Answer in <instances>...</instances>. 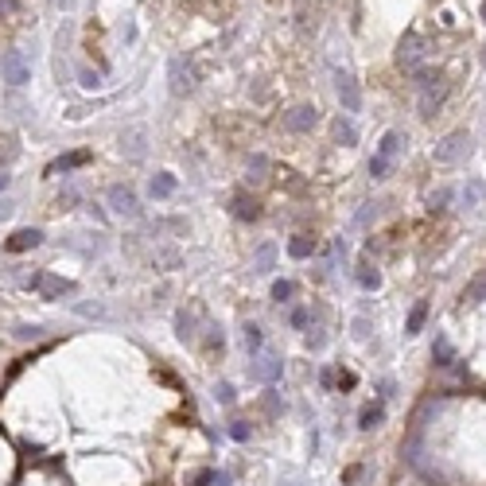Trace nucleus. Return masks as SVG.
<instances>
[{
  "instance_id": "obj_29",
  "label": "nucleus",
  "mask_w": 486,
  "mask_h": 486,
  "mask_svg": "<svg viewBox=\"0 0 486 486\" xmlns=\"http://www.w3.org/2000/svg\"><path fill=\"white\" fill-rule=\"evenodd\" d=\"M447 199H451V191H436V195L428 199V207H432V210H440V207H444Z\"/></svg>"
},
{
  "instance_id": "obj_1",
  "label": "nucleus",
  "mask_w": 486,
  "mask_h": 486,
  "mask_svg": "<svg viewBox=\"0 0 486 486\" xmlns=\"http://www.w3.org/2000/svg\"><path fill=\"white\" fill-rule=\"evenodd\" d=\"M401 144H405V137H401L397 129H389L385 137L377 140V152H374V159H370V175L385 179L389 168H393V159H397V152H401Z\"/></svg>"
},
{
  "instance_id": "obj_33",
  "label": "nucleus",
  "mask_w": 486,
  "mask_h": 486,
  "mask_svg": "<svg viewBox=\"0 0 486 486\" xmlns=\"http://www.w3.org/2000/svg\"><path fill=\"white\" fill-rule=\"evenodd\" d=\"M78 78H82V86H98V74H89V70H82Z\"/></svg>"
},
{
  "instance_id": "obj_28",
  "label": "nucleus",
  "mask_w": 486,
  "mask_h": 486,
  "mask_svg": "<svg viewBox=\"0 0 486 486\" xmlns=\"http://www.w3.org/2000/svg\"><path fill=\"white\" fill-rule=\"evenodd\" d=\"M265 168H268V159H265V156H249V171H257L253 179H261V171H265Z\"/></svg>"
},
{
  "instance_id": "obj_32",
  "label": "nucleus",
  "mask_w": 486,
  "mask_h": 486,
  "mask_svg": "<svg viewBox=\"0 0 486 486\" xmlns=\"http://www.w3.org/2000/svg\"><path fill=\"white\" fill-rule=\"evenodd\" d=\"M229 436L238 440V444H245V440H249V428L245 424H234V428H229Z\"/></svg>"
},
{
  "instance_id": "obj_13",
  "label": "nucleus",
  "mask_w": 486,
  "mask_h": 486,
  "mask_svg": "<svg viewBox=\"0 0 486 486\" xmlns=\"http://www.w3.org/2000/svg\"><path fill=\"white\" fill-rule=\"evenodd\" d=\"M229 210H234V218H241V222H257V218H261V207H257V199H245V195H234Z\"/></svg>"
},
{
  "instance_id": "obj_9",
  "label": "nucleus",
  "mask_w": 486,
  "mask_h": 486,
  "mask_svg": "<svg viewBox=\"0 0 486 486\" xmlns=\"http://www.w3.org/2000/svg\"><path fill=\"white\" fill-rule=\"evenodd\" d=\"M89 159H94V156H89L86 148H82V152H67V156H59L47 168V175H67V171H78V168H86Z\"/></svg>"
},
{
  "instance_id": "obj_7",
  "label": "nucleus",
  "mask_w": 486,
  "mask_h": 486,
  "mask_svg": "<svg viewBox=\"0 0 486 486\" xmlns=\"http://www.w3.org/2000/svg\"><path fill=\"white\" fill-rule=\"evenodd\" d=\"M110 207H113V214H121V218H137L140 214V202L129 187H110Z\"/></svg>"
},
{
  "instance_id": "obj_34",
  "label": "nucleus",
  "mask_w": 486,
  "mask_h": 486,
  "mask_svg": "<svg viewBox=\"0 0 486 486\" xmlns=\"http://www.w3.org/2000/svg\"><path fill=\"white\" fill-rule=\"evenodd\" d=\"M16 8V0H0V16H4V12H12Z\"/></svg>"
},
{
  "instance_id": "obj_18",
  "label": "nucleus",
  "mask_w": 486,
  "mask_h": 486,
  "mask_svg": "<svg viewBox=\"0 0 486 486\" xmlns=\"http://www.w3.org/2000/svg\"><path fill=\"white\" fill-rule=\"evenodd\" d=\"M272 261H277V245H261L257 253H253V272H268Z\"/></svg>"
},
{
  "instance_id": "obj_6",
  "label": "nucleus",
  "mask_w": 486,
  "mask_h": 486,
  "mask_svg": "<svg viewBox=\"0 0 486 486\" xmlns=\"http://www.w3.org/2000/svg\"><path fill=\"white\" fill-rule=\"evenodd\" d=\"M319 125V110L315 105H296V110L284 113V129L288 132H311Z\"/></svg>"
},
{
  "instance_id": "obj_3",
  "label": "nucleus",
  "mask_w": 486,
  "mask_h": 486,
  "mask_svg": "<svg viewBox=\"0 0 486 486\" xmlns=\"http://www.w3.org/2000/svg\"><path fill=\"white\" fill-rule=\"evenodd\" d=\"M0 78L8 82V86H28L31 62L24 59V51H4V55H0Z\"/></svg>"
},
{
  "instance_id": "obj_21",
  "label": "nucleus",
  "mask_w": 486,
  "mask_h": 486,
  "mask_svg": "<svg viewBox=\"0 0 486 486\" xmlns=\"http://www.w3.org/2000/svg\"><path fill=\"white\" fill-rule=\"evenodd\" d=\"M358 284L366 288V292H374V288H381V272H377L374 265H362V272H358Z\"/></svg>"
},
{
  "instance_id": "obj_22",
  "label": "nucleus",
  "mask_w": 486,
  "mask_h": 486,
  "mask_svg": "<svg viewBox=\"0 0 486 486\" xmlns=\"http://www.w3.org/2000/svg\"><path fill=\"white\" fill-rule=\"evenodd\" d=\"M381 420H385V408H381V405H370L366 413H362V424H358V428H366V432H374V428L381 424Z\"/></svg>"
},
{
  "instance_id": "obj_27",
  "label": "nucleus",
  "mask_w": 486,
  "mask_h": 486,
  "mask_svg": "<svg viewBox=\"0 0 486 486\" xmlns=\"http://www.w3.org/2000/svg\"><path fill=\"white\" fill-rule=\"evenodd\" d=\"M214 397H218L222 405H234V385H226V381H222V385L214 389Z\"/></svg>"
},
{
  "instance_id": "obj_35",
  "label": "nucleus",
  "mask_w": 486,
  "mask_h": 486,
  "mask_svg": "<svg viewBox=\"0 0 486 486\" xmlns=\"http://www.w3.org/2000/svg\"><path fill=\"white\" fill-rule=\"evenodd\" d=\"M8 183H12V175H4V171H0V191H8Z\"/></svg>"
},
{
  "instance_id": "obj_19",
  "label": "nucleus",
  "mask_w": 486,
  "mask_h": 486,
  "mask_svg": "<svg viewBox=\"0 0 486 486\" xmlns=\"http://www.w3.org/2000/svg\"><path fill=\"white\" fill-rule=\"evenodd\" d=\"M253 377H261V381H272V377H280V358H261L257 366H253Z\"/></svg>"
},
{
  "instance_id": "obj_23",
  "label": "nucleus",
  "mask_w": 486,
  "mask_h": 486,
  "mask_svg": "<svg viewBox=\"0 0 486 486\" xmlns=\"http://www.w3.org/2000/svg\"><path fill=\"white\" fill-rule=\"evenodd\" d=\"M292 292H296V284H292V280H277V284H272V300H280V304H288V300H292Z\"/></svg>"
},
{
  "instance_id": "obj_11",
  "label": "nucleus",
  "mask_w": 486,
  "mask_h": 486,
  "mask_svg": "<svg viewBox=\"0 0 486 486\" xmlns=\"http://www.w3.org/2000/svg\"><path fill=\"white\" fill-rule=\"evenodd\" d=\"M40 241H43V234L31 226V229H16V234L4 241V249H8V253H28V249H35Z\"/></svg>"
},
{
  "instance_id": "obj_17",
  "label": "nucleus",
  "mask_w": 486,
  "mask_h": 486,
  "mask_svg": "<svg viewBox=\"0 0 486 486\" xmlns=\"http://www.w3.org/2000/svg\"><path fill=\"white\" fill-rule=\"evenodd\" d=\"M424 319H428V304L420 300V304H413V311H408V335H420L424 331Z\"/></svg>"
},
{
  "instance_id": "obj_15",
  "label": "nucleus",
  "mask_w": 486,
  "mask_h": 486,
  "mask_svg": "<svg viewBox=\"0 0 486 486\" xmlns=\"http://www.w3.org/2000/svg\"><path fill=\"white\" fill-rule=\"evenodd\" d=\"M148 191H152V199H168L171 191H175V175H171V171H159V175L148 183Z\"/></svg>"
},
{
  "instance_id": "obj_14",
  "label": "nucleus",
  "mask_w": 486,
  "mask_h": 486,
  "mask_svg": "<svg viewBox=\"0 0 486 486\" xmlns=\"http://www.w3.org/2000/svg\"><path fill=\"white\" fill-rule=\"evenodd\" d=\"M121 152L129 159H144V129H132L121 137Z\"/></svg>"
},
{
  "instance_id": "obj_36",
  "label": "nucleus",
  "mask_w": 486,
  "mask_h": 486,
  "mask_svg": "<svg viewBox=\"0 0 486 486\" xmlns=\"http://www.w3.org/2000/svg\"><path fill=\"white\" fill-rule=\"evenodd\" d=\"M483 24H486V0H483Z\"/></svg>"
},
{
  "instance_id": "obj_12",
  "label": "nucleus",
  "mask_w": 486,
  "mask_h": 486,
  "mask_svg": "<svg viewBox=\"0 0 486 486\" xmlns=\"http://www.w3.org/2000/svg\"><path fill=\"white\" fill-rule=\"evenodd\" d=\"M171 94H175V98L191 94V70H187L183 59H171Z\"/></svg>"
},
{
  "instance_id": "obj_30",
  "label": "nucleus",
  "mask_w": 486,
  "mask_h": 486,
  "mask_svg": "<svg viewBox=\"0 0 486 486\" xmlns=\"http://www.w3.org/2000/svg\"><path fill=\"white\" fill-rule=\"evenodd\" d=\"M214 483V471H199V475L191 478V486H210Z\"/></svg>"
},
{
  "instance_id": "obj_10",
  "label": "nucleus",
  "mask_w": 486,
  "mask_h": 486,
  "mask_svg": "<svg viewBox=\"0 0 486 486\" xmlns=\"http://www.w3.org/2000/svg\"><path fill=\"white\" fill-rule=\"evenodd\" d=\"M31 284L40 288V296H47V300H55V296H67V292H70V280L55 277V272H40V277L31 280Z\"/></svg>"
},
{
  "instance_id": "obj_5",
  "label": "nucleus",
  "mask_w": 486,
  "mask_h": 486,
  "mask_svg": "<svg viewBox=\"0 0 486 486\" xmlns=\"http://www.w3.org/2000/svg\"><path fill=\"white\" fill-rule=\"evenodd\" d=\"M428 43L420 40L417 31H408L405 40H401V47H397V67L401 70H408V74H413V70H420V62H424V55H428Z\"/></svg>"
},
{
  "instance_id": "obj_20",
  "label": "nucleus",
  "mask_w": 486,
  "mask_h": 486,
  "mask_svg": "<svg viewBox=\"0 0 486 486\" xmlns=\"http://www.w3.org/2000/svg\"><path fill=\"white\" fill-rule=\"evenodd\" d=\"M335 140L350 148V144H358V129L350 125V121H342V117H338V121H335Z\"/></svg>"
},
{
  "instance_id": "obj_31",
  "label": "nucleus",
  "mask_w": 486,
  "mask_h": 486,
  "mask_svg": "<svg viewBox=\"0 0 486 486\" xmlns=\"http://www.w3.org/2000/svg\"><path fill=\"white\" fill-rule=\"evenodd\" d=\"M292 327H308V308H296V311H292Z\"/></svg>"
},
{
  "instance_id": "obj_25",
  "label": "nucleus",
  "mask_w": 486,
  "mask_h": 486,
  "mask_svg": "<svg viewBox=\"0 0 486 486\" xmlns=\"http://www.w3.org/2000/svg\"><path fill=\"white\" fill-rule=\"evenodd\" d=\"M261 342H265V338H261V327L257 323H249L245 327V350H261Z\"/></svg>"
},
{
  "instance_id": "obj_8",
  "label": "nucleus",
  "mask_w": 486,
  "mask_h": 486,
  "mask_svg": "<svg viewBox=\"0 0 486 486\" xmlns=\"http://www.w3.org/2000/svg\"><path fill=\"white\" fill-rule=\"evenodd\" d=\"M335 86H338V101H342V110H347V113L362 110V94H358V82L350 78V74H338Z\"/></svg>"
},
{
  "instance_id": "obj_26",
  "label": "nucleus",
  "mask_w": 486,
  "mask_h": 486,
  "mask_svg": "<svg viewBox=\"0 0 486 486\" xmlns=\"http://www.w3.org/2000/svg\"><path fill=\"white\" fill-rule=\"evenodd\" d=\"M436 358H440V366H451V347H447V338L436 342Z\"/></svg>"
},
{
  "instance_id": "obj_2",
  "label": "nucleus",
  "mask_w": 486,
  "mask_h": 486,
  "mask_svg": "<svg viewBox=\"0 0 486 486\" xmlns=\"http://www.w3.org/2000/svg\"><path fill=\"white\" fill-rule=\"evenodd\" d=\"M467 152H471V137H467V129H455L432 148V159H436V164H459Z\"/></svg>"
},
{
  "instance_id": "obj_24",
  "label": "nucleus",
  "mask_w": 486,
  "mask_h": 486,
  "mask_svg": "<svg viewBox=\"0 0 486 486\" xmlns=\"http://www.w3.org/2000/svg\"><path fill=\"white\" fill-rule=\"evenodd\" d=\"M483 296H486V277H478L475 284L463 292V300H467V304H475V300H483Z\"/></svg>"
},
{
  "instance_id": "obj_4",
  "label": "nucleus",
  "mask_w": 486,
  "mask_h": 486,
  "mask_svg": "<svg viewBox=\"0 0 486 486\" xmlns=\"http://www.w3.org/2000/svg\"><path fill=\"white\" fill-rule=\"evenodd\" d=\"M447 86L440 82V74H420V117H436V110L444 105Z\"/></svg>"
},
{
  "instance_id": "obj_16",
  "label": "nucleus",
  "mask_w": 486,
  "mask_h": 486,
  "mask_svg": "<svg viewBox=\"0 0 486 486\" xmlns=\"http://www.w3.org/2000/svg\"><path fill=\"white\" fill-rule=\"evenodd\" d=\"M288 253H292L296 261L311 257V253H315V238H308V234H296V238L288 241Z\"/></svg>"
}]
</instances>
